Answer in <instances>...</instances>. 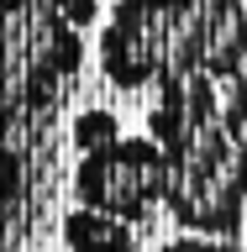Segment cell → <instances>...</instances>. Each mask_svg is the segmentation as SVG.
<instances>
[{
	"instance_id": "obj_1",
	"label": "cell",
	"mask_w": 247,
	"mask_h": 252,
	"mask_svg": "<svg viewBox=\"0 0 247 252\" xmlns=\"http://www.w3.org/2000/svg\"><path fill=\"white\" fill-rule=\"evenodd\" d=\"M79 68L84 32L63 21L58 0H0V137L32 131Z\"/></svg>"
},
{
	"instance_id": "obj_7",
	"label": "cell",
	"mask_w": 247,
	"mask_h": 252,
	"mask_svg": "<svg viewBox=\"0 0 247 252\" xmlns=\"http://www.w3.org/2000/svg\"><path fill=\"white\" fill-rule=\"evenodd\" d=\"M27 189V147L21 137H0V205L21 200Z\"/></svg>"
},
{
	"instance_id": "obj_8",
	"label": "cell",
	"mask_w": 247,
	"mask_h": 252,
	"mask_svg": "<svg viewBox=\"0 0 247 252\" xmlns=\"http://www.w3.org/2000/svg\"><path fill=\"white\" fill-rule=\"evenodd\" d=\"M158 252H242L237 242H221V236H195V231H184V236H169Z\"/></svg>"
},
{
	"instance_id": "obj_5",
	"label": "cell",
	"mask_w": 247,
	"mask_h": 252,
	"mask_svg": "<svg viewBox=\"0 0 247 252\" xmlns=\"http://www.w3.org/2000/svg\"><path fill=\"white\" fill-rule=\"evenodd\" d=\"M58 231H63V247L69 252H137V236H132L126 220L84 210V205H74V210L63 216Z\"/></svg>"
},
{
	"instance_id": "obj_3",
	"label": "cell",
	"mask_w": 247,
	"mask_h": 252,
	"mask_svg": "<svg viewBox=\"0 0 247 252\" xmlns=\"http://www.w3.org/2000/svg\"><path fill=\"white\" fill-rule=\"evenodd\" d=\"M174 74L247 79V0H169Z\"/></svg>"
},
{
	"instance_id": "obj_2",
	"label": "cell",
	"mask_w": 247,
	"mask_h": 252,
	"mask_svg": "<svg viewBox=\"0 0 247 252\" xmlns=\"http://www.w3.org/2000/svg\"><path fill=\"white\" fill-rule=\"evenodd\" d=\"M163 194H169V168H163V153L147 131L121 137L100 153H84L74 163V200L84 210L126 220V226L153 216L163 205Z\"/></svg>"
},
{
	"instance_id": "obj_6",
	"label": "cell",
	"mask_w": 247,
	"mask_h": 252,
	"mask_svg": "<svg viewBox=\"0 0 247 252\" xmlns=\"http://www.w3.org/2000/svg\"><path fill=\"white\" fill-rule=\"evenodd\" d=\"M126 131H121V121L110 116V110H79L74 116V147H79V158L84 153H100V147H110V142H121Z\"/></svg>"
},
{
	"instance_id": "obj_4",
	"label": "cell",
	"mask_w": 247,
	"mask_h": 252,
	"mask_svg": "<svg viewBox=\"0 0 247 252\" xmlns=\"http://www.w3.org/2000/svg\"><path fill=\"white\" fill-rule=\"evenodd\" d=\"M221 84V131H226V168H232L237 200V247H247V79H216Z\"/></svg>"
}]
</instances>
